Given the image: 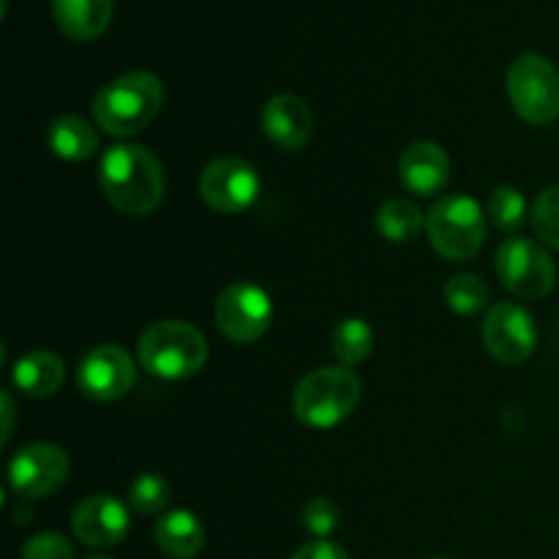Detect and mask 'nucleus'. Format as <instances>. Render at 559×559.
Instances as JSON below:
<instances>
[{"label": "nucleus", "mask_w": 559, "mask_h": 559, "mask_svg": "<svg viewBox=\"0 0 559 559\" xmlns=\"http://www.w3.org/2000/svg\"><path fill=\"white\" fill-rule=\"evenodd\" d=\"M98 183L109 205L126 216H147L156 211L167 191V175L156 153L134 142H120L104 151Z\"/></svg>", "instance_id": "1"}, {"label": "nucleus", "mask_w": 559, "mask_h": 559, "mask_svg": "<svg viewBox=\"0 0 559 559\" xmlns=\"http://www.w3.org/2000/svg\"><path fill=\"white\" fill-rule=\"evenodd\" d=\"M164 104V85L151 71H129L107 82L93 98V118L107 134L134 136Z\"/></svg>", "instance_id": "2"}, {"label": "nucleus", "mask_w": 559, "mask_h": 559, "mask_svg": "<svg viewBox=\"0 0 559 559\" xmlns=\"http://www.w3.org/2000/svg\"><path fill=\"white\" fill-rule=\"evenodd\" d=\"M136 358L158 380H189L205 366L207 342L189 322L158 320L140 336Z\"/></svg>", "instance_id": "3"}, {"label": "nucleus", "mask_w": 559, "mask_h": 559, "mask_svg": "<svg viewBox=\"0 0 559 559\" xmlns=\"http://www.w3.org/2000/svg\"><path fill=\"white\" fill-rule=\"evenodd\" d=\"M360 380L347 366H322L309 371L293 393L295 418L309 429H333L355 413Z\"/></svg>", "instance_id": "4"}, {"label": "nucleus", "mask_w": 559, "mask_h": 559, "mask_svg": "<svg viewBox=\"0 0 559 559\" xmlns=\"http://www.w3.org/2000/svg\"><path fill=\"white\" fill-rule=\"evenodd\" d=\"M426 235L442 260L467 262L484 249L486 216L469 194H445L426 216Z\"/></svg>", "instance_id": "5"}, {"label": "nucleus", "mask_w": 559, "mask_h": 559, "mask_svg": "<svg viewBox=\"0 0 559 559\" xmlns=\"http://www.w3.org/2000/svg\"><path fill=\"white\" fill-rule=\"evenodd\" d=\"M508 98L524 123L549 126L559 118V71L544 55H519L508 69Z\"/></svg>", "instance_id": "6"}, {"label": "nucleus", "mask_w": 559, "mask_h": 559, "mask_svg": "<svg viewBox=\"0 0 559 559\" xmlns=\"http://www.w3.org/2000/svg\"><path fill=\"white\" fill-rule=\"evenodd\" d=\"M497 278L508 293L524 300H540L555 289L557 267L549 251L530 238H508L497 249Z\"/></svg>", "instance_id": "7"}, {"label": "nucleus", "mask_w": 559, "mask_h": 559, "mask_svg": "<svg viewBox=\"0 0 559 559\" xmlns=\"http://www.w3.org/2000/svg\"><path fill=\"white\" fill-rule=\"evenodd\" d=\"M216 325L229 342L254 344L267 333L273 322V300L262 287L251 282H235L216 298Z\"/></svg>", "instance_id": "8"}, {"label": "nucleus", "mask_w": 559, "mask_h": 559, "mask_svg": "<svg viewBox=\"0 0 559 559\" xmlns=\"http://www.w3.org/2000/svg\"><path fill=\"white\" fill-rule=\"evenodd\" d=\"M262 180L254 164L238 156H222L207 164L200 175V194L207 207L224 216L246 213L260 200Z\"/></svg>", "instance_id": "9"}, {"label": "nucleus", "mask_w": 559, "mask_h": 559, "mask_svg": "<svg viewBox=\"0 0 559 559\" xmlns=\"http://www.w3.org/2000/svg\"><path fill=\"white\" fill-rule=\"evenodd\" d=\"M71 462L63 448L52 442H31L9 462V486L22 500L55 495L69 480Z\"/></svg>", "instance_id": "10"}, {"label": "nucleus", "mask_w": 559, "mask_h": 559, "mask_svg": "<svg viewBox=\"0 0 559 559\" xmlns=\"http://www.w3.org/2000/svg\"><path fill=\"white\" fill-rule=\"evenodd\" d=\"M484 344L491 358L506 366H519L533 358L538 347V325L519 304H497L484 317Z\"/></svg>", "instance_id": "11"}, {"label": "nucleus", "mask_w": 559, "mask_h": 559, "mask_svg": "<svg viewBox=\"0 0 559 559\" xmlns=\"http://www.w3.org/2000/svg\"><path fill=\"white\" fill-rule=\"evenodd\" d=\"M134 380L136 366L120 344H98L76 366V385L93 402H118Z\"/></svg>", "instance_id": "12"}, {"label": "nucleus", "mask_w": 559, "mask_h": 559, "mask_svg": "<svg viewBox=\"0 0 559 559\" xmlns=\"http://www.w3.org/2000/svg\"><path fill=\"white\" fill-rule=\"evenodd\" d=\"M131 530L129 506L112 495H93L74 508L71 533L91 549H112L126 540Z\"/></svg>", "instance_id": "13"}, {"label": "nucleus", "mask_w": 559, "mask_h": 559, "mask_svg": "<svg viewBox=\"0 0 559 559\" xmlns=\"http://www.w3.org/2000/svg\"><path fill=\"white\" fill-rule=\"evenodd\" d=\"M262 131L267 140L278 147V151L295 153L311 140V129H314V118L304 98L293 96V93H278V96L267 98L260 115Z\"/></svg>", "instance_id": "14"}, {"label": "nucleus", "mask_w": 559, "mask_h": 559, "mask_svg": "<svg viewBox=\"0 0 559 559\" xmlns=\"http://www.w3.org/2000/svg\"><path fill=\"white\" fill-rule=\"evenodd\" d=\"M399 180L415 197H435L451 180V158L437 142L418 140L399 158Z\"/></svg>", "instance_id": "15"}, {"label": "nucleus", "mask_w": 559, "mask_h": 559, "mask_svg": "<svg viewBox=\"0 0 559 559\" xmlns=\"http://www.w3.org/2000/svg\"><path fill=\"white\" fill-rule=\"evenodd\" d=\"M60 33L74 41H96L112 22V0H52Z\"/></svg>", "instance_id": "16"}, {"label": "nucleus", "mask_w": 559, "mask_h": 559, "mask_svg": "<svg viewBox=\"0 0 559 559\" xmlns=\"http://www.w3.org/2000/svg\"><path fill=\"white\" fill-rule=\"evenodd\" d=\"M11 380H14L16 391H22L31 399H47L60 391L66 380L63 360L49 349H31L22 355L11 369Z\"/></svg>", "instance_id": "17"}, {"label": "nucleus", "mask_w": 559, "mask_h": 559, "mask_svg": "<svg viewBox=\"0 0 559 559\" xmlns=\"http://www.w3.org/2000/svg\"><path fill=\"white\" fill-rule=\"evenodd\" d=\"M156 546L173 559H191L200 555L202 544H205V527H202L200 516H194L186 508L164 513L153 530Z\"/></svg>", "instance_id": "18"}, {"label": "nucleus", "mask_w": 559, "mask_h": 559, "mask_svg": "<svg viewBox=\"0 0 559 559\" xmlns=\"http://www.w3.org/2000/svg\"><path fill=\"white\" fill-rule=\"evenodd\" d=\"M47 145L63 162H87L98 151V134L80 115H60L49 123Z\"/></svg>", "instance_id": "19"}, {"label": "nucleus", "mask_w": 559, "mask_h": 559, "mask_svg": "<svg viewBox=\"0 0 559 559\" xmlns=\"http://www.w3.org/2000/svg\"><path fill=\"white\" fill-rule=\"evenodd\" d=\"M377 229L391 243H409L418 238L420 229H426V216L413 200L393 197V200L382 202L377 211Z\"/></svg>", "instance_id": "20"}, {"label": "nucleus", "mask_w": 559, "mask_h": 559, "mask_svg": "<svg viewBox=\"0 0 559 559\" xmlns=\"http://www.w3.org/2000/svg\"><path fill=\"white\" fill-rule=\"evenodd\" d=\"M374 349V331L366 320L360 317H349V320H342L331 333V353L336 355L342 366H358L364 364L366 358Z\"/></svg>", "instance_id": "21"}, {"label": "nucleus", "mask_w": 559, "mask_h": 559, "mask_svg": "<svg viewBox=\"0 0 559 559\" xmlns=\"http://www.w3.org/2000/svg\"><path fill=\"white\" fill-rule=\"evenodd\" d=\"M486 211H489L491 224L497 229H502V233H519L524 227V222H527V200L513 186H497L489 194Z\"/></svg>", "instance_id": "22"}, {"label": "nucleus", "mask_w": 559, "mask_h": 559, "mask_svg": "<svg viewBox=\"0 0 559 559\" xmlns=\"http://www.w3.org/2000/svg\"><path fill=\"white\" fill-rule=\"evenodd\" d=\"M173 500V486L164 475L145 473L129 486V508L140 516H158Z\"/></svg>", "instance_id": "23"}, {"label": "nucleus", "mask_w": 559, "mask_h": 559, "mask_svg": "<svg viewBox=\"0 0 559 559\" xmlns=\"http://www.w3.org/2000/svg\"><path fill=\"white\" fill-rule=\"evenodd\" d=\"M445 300L453 314L473 317L489 304V287L473 273H459V276L448 278Z\"/></svg>", "instance_id": "24"}, {"label": "nucleus", "mask_w": 559, "mask_h": 559, "mask_svg": "<svg viewBox=\"0 0 559 559\" xmlns=\"http://www.w3.org/2000/svg\"><path fill=\"white\" fill-rule=\"evenodd\" d=\"M533 229L540 243L559 251V186L540 191L533 205Z\"/></svg>", "instance_id": "25"}, {"label": "nucleus", "mask_w": 559, "mask_h": 559, "mask_svg": "<svg viewBox=\"0 0 559 559\" xmlns=\"http://www.w3.org/2000/svg\"><path fill=\"white\" fill-rule=\"evenodd\" d=\"M304 527L314 535L317 540H328L336 533L338 522H342V513H338L336 502L328 500V497H314L304 506Z\"/></svg>", "instance_id": "26"}, {"label": "nucleus", "mask_w": 559, "mask_h": 559, "mask_svg": "<svg viewBox=\"0 0 559 559\" xmlns=\"http://www.w3.org/2000/svg\"><path fill=\"white\" fill-rule=\"evenodd\" d=\"M20 559H74V549L60 533H38L22 546Z\"/></svg>", "instance_id": "27"}, {"label": "nucleus", "mask_w": 559, "mask_h": 559, "mask_svg": "<svg viewBox=\"0 0 559 559\" xmlns=\"http://www.w3.org/2000/svg\"><path fill=\"white\" fill-rule=\"evenodd\" d=\"M293 559H349V555L333 540H311V544L300 546Z\"/></svg>", "instance_id": "28"}, {"label": "nucleus", "mask_w": 559, "mask_h": 559, "mask_svg": "<svg viewBox=\"0 0 559 559\" xmlns=\"http://www.w3.org/2000/svg\"><path fill=\"white\" fill-rule=\"evenodd\" d=\"M3 415H5V426H3V445L11 440V429H14V402H11V393L3 391Z\"/></svg>", "instance_id": "29"}, {"label": "nucleus", "mask_w": 559, "mask_h": 559, "mask_svg": "<svg viewBox=\"0 0 559 559\" xmlns=\"http://www.w3.org/2000/svg\"><path fill=\"white\" fill-rule=\"evenodd\" d=\"M87 559H109V557H102V555H96V557H87Z\"/></svg>", "instance_id": "30"}, {"label": "nucleus", "mask_w": 559, "mask_h": 559, "mask_svg": "<svg viewBox=\"0 0 559 559\" xmlns=\"http://www.w3.org/2000/svg\"><path fill=\"white\" fill-rule=\"evenodd\" d=\"M435 559H448V557H435Z\"/></svg>", "instance_id": "31"}]
</instances>
